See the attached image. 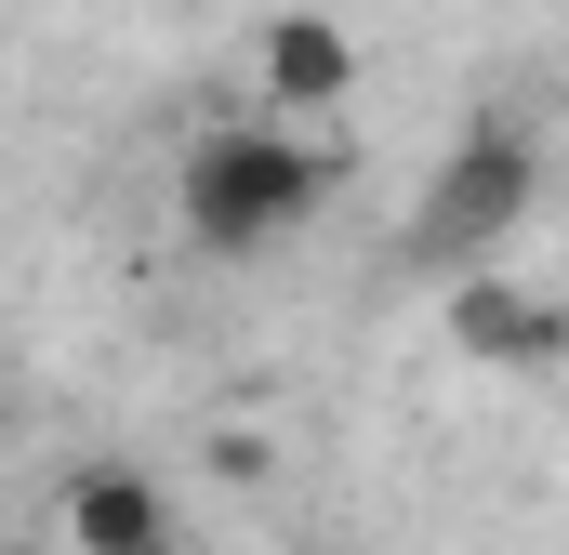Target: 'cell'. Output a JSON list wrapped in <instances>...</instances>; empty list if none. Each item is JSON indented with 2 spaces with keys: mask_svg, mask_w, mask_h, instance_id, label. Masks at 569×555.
Instances as JSON below:
<instances>
[{
  "mask_svg": "<svg viewBox=\"0 0 569 555\" xmlns=\"http://www.w3.org/2000/svg\"><path fill=\"white\" fill-rule=\"evenodd\" d=\"M331 145H318V120H212V133L186 145V172H172V212H186V239L199 252H279L291 225H318V199H331Z\"/></svg>",
  "mask_w": 569,
  "mask_h": 555,
  "instance_id": "cell-1",
  "label": "cell"
},
{
  "mask_svg": "<svg viewBox=\"0 0 569 555\" xmlns=\"http://www.w3.org/2000/svg\"><path fill=\"white\" fill-rule=\"evenodd\" d=\"M530 199H543V145L517 133V120H477V133L425 172V199H411V265L425 278H477L517 225H530Z\"/></svg>",
  "mask_w": 569,
  "mask_h": 555,
  "instance_id": "cell-2",
  "label": "cell"
},
{
  "mask_svg": "<svg viewBox=\"0 0 569 555\" xmlns=\"http://www.w3.org/2000/svg\"><path fill=\"white\" fill-rule=\"evenodd\" d=\"M437 317H450V357H477V371H557L569 357V317L530 291V278H490V265L450 278Z\"/></svg>",
  "mask_w": 569,
  "mask_h": 555,
  "instance_id": "cell-3",
  "label": "cell"
},
{
  "mask_svg": "<svg viewBox=\"0 0 569 555\" xmlns=\"http://www.w3.org/2000/svg\"><path fill=\"white\" fill-rule=\"evenodd\" d=\"M252 93H266L279 120H331V107L358 93V40H345L331 13H266V27H252Z\"/></svg>",
  "mask_w": 569,
  "mask_h": 555,
  "instance_id": "cell-4",
  "label": "cell"
},
{
  "mask_svg": "<svg viewBox=\"0 0 569 555\" xmlns=\"http://www.w3.org/2000/svg\"><path fill=\"white\" fill-rule=\"evenodd\" d=\"M67 555H172V490L146 463H80L67 476Z\"/></svg>",
  "mask_w": 569,
  "mask_h": 555,
  "instance_id": "cell-5",
  "label": "cell"
}]
</instances>
